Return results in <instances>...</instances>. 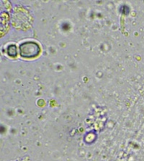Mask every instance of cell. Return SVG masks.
Here are the masks:
<instances>
[{
  "mask_svg": "<svg viewBox=\"0 0 144 161\" xmlns=\"http://www.w3.org/2000/svg\"><path fill=\"white\" fill-rule=\"evenodd\" d=\"M20 54L23 58H34L39 55L41 47L35 42H25L20 45Z\"/></svg>",
  "mask_w": 144,
  "mask_h": 161,
  "instance_id": "obj_1",
  "label": "cell"
},
{
  "mask_svg": "<svg viewBox=\"0 0 144 161\" xmlns=\"http://www.w3.org/2000/svg\"><path fill=\"white\" fill-rule=\"evenodd\" d=\"M7 54L12 58L17 56V47L14 44H11L7 47Z\"/></svg>",
  "mask_w": 144,
  "mask_h": 161,
  "instance_id": "obj_2",
  "label": "cell"
}]
</instances>
